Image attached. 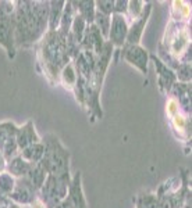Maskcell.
Segmentation results:
<instances>
[{
    "label": "cell",
    "instance_id": "2",
    "mask_svg": "<svg viewBox=\"0 0 192 208\" xmlns=\"http://www.w3.org/2000/svg\"><path fill=\"white\" fill-rule=\"evenodd\" d=\"M176 108H177V103L174 100H171V101L168 103V112H170V114H174V112H176Z\"/></svg>",
    "mask_w": 192,
    "mask_h": 208
},
{
    "label": "cell",
    "instance_id": "1",
    "mask_svg": "<svg viewBox=\"0 0 192 208\" xmlns=\"http://www.w3.org/2000/svg\"><path fill=\"white\" fill-rule=\"evenodd\" d=\"M174 122H176V126H177V128L184 129L185 122H184V120H182L181 117H178V115H176V120H174Z\"/></svg>",
    "mask_w": 192,
    "mask_h": 208
}]
</instances>
